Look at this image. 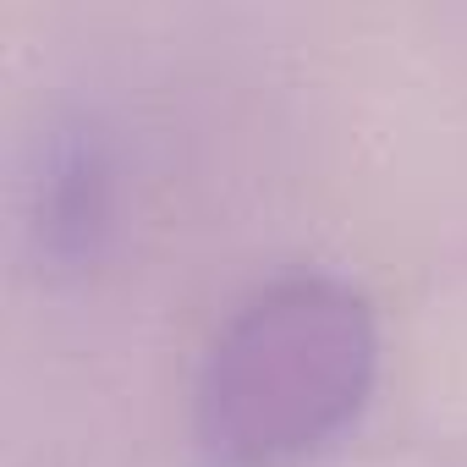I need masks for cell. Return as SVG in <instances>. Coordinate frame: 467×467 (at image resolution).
<instances>
[{
	"instance_id": "obj_1",
	"label": "cell",
	"mask_w": 467,
	"mask_h": 467,
	"mask_svg": "<svg viewBox=\"0 0 467 467\" xmlns=\"http://www.w3.org/2000/svg\"><path fill=\"white\" fill-rule=\"evenodd\" d=\"M379 374L374 303L325 270L254 286L214 330L192 434L203 467H303L363 412Z\"/></svg>"
},
{
	"instance_id": "obj_2",
	"label": "cell",
	"mask_w": 467,
	"mask_h": 467,
	"mask_svg": "<svg viewBox=\"0 0 467 467\" xmlns=\"http://www.w3.org/2000/svg\"><path fill=\"white\" fill-rule=\"evenodd\" d=\"M50 171H56V182H50V231L83 243L88 225H99V209H105L99 165L88 160V149H61Z\"/></svg>"
}]
</instances>
